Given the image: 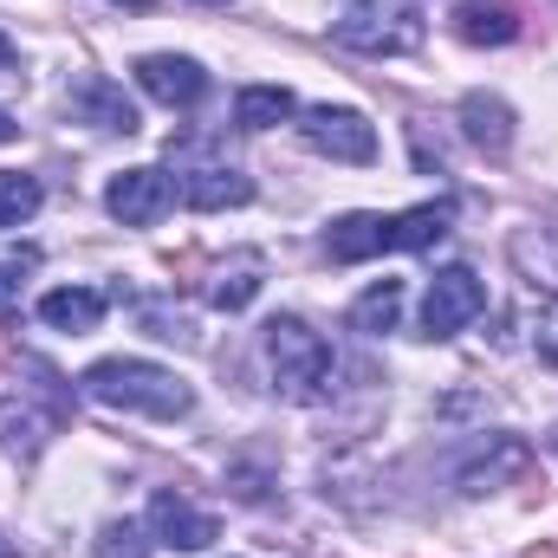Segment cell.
<instances>
[{"instance_id":"cell-26","label":"cell","mask_w":558,"mask_h":558,"mask_svg":"<svg viewBox=\"0 0 558 558\" xmlns=\"http://www.w3.org/2000/svg\"><path fill=\"white\" fill-rule=\"evenodd\" d=\"M0 65H13V39L7 33H0Z\"/></svg>"},{"instance_id":"cell-24","label":"cell","mask_w":558,"mask_h":558,"mask_svg":"<svg viewBox=\"0 0 558 558\" xmlns=\"http://www.w3.org/2000/svg\"><path fill=\"white\" fill-rule=\"evenodd\" d=\"M533 344H539V357L558 371V318H539V331H533Z\"/></svg>"},{"instance_id":"cell-30","label":"cell","mask_w":558,"mask_h":558,"mask_svg":"<svg viewBox=\"0 0 558 558\" xmlns=\"http://www.w3.org/2000/svg\"><path fill=\"white\" fill-rule=\"evenodd\" d=\"M553 441H558V435H553Z\"/></svg>"},{"instance_id":"cell-1","label":"cell","mask_w":558,"mask_h":558,"mask_svg":"<svg viewBox=\"0 0 558 558\" xmlns=\"http://www.w3.org/2000/svg\"><path fill=\"white\" fill-rule=\"evenodd\" d=\"M454 228V202H422V208H403V215H338L325 228V254L338 267H364L377 254H416V247H435L441 234Z\"/></svg>"},{"instance_id":"cell-25","label":"cell","mask_w":558,"mask_h":558,"mask_svg":"<svg viewBox=\"0 0 558 558\" xmlns=\"http://www.w3.org/2000/svg\"><path fill=\"white\" fill-rule=\"evenodd\" d=\"M13 137H20V124H13V118L0 111V143H13Z\"/></svg>"},{"instance_id":"cell-6","label":"cell","mask_w":558,"mask_h":558,"mask_svg":"<svg viewBox=\"0 0 558 558\" xmlns=\"http://www.w3.org/2000/svg\"><path fill=\"white\" fill-rule=\"evenodd\" d=\"M105 208H111V221H124V228H156V221L175 208V175L156 169V162L124 169V175H111Z\"/></svg>"},{"instance_id":"cell-20","label":"cell","mask_w":558,"mask_h":558,"mask_svg":"<svg viewBox=\"0 0 558 558\" xmlns=\"http://www.w3.org/2000/svg\"><path fill=\"white\" fill-rule=\"evenodd\" d=\"M292 111H299V105H292L286 85H247V92L234 98V124H241V131H274Z\"/></svg>"},{"instance_id":"cell-9","label":"cell","mask_w":558,"mask_h":558,"mask_svg":"<svg viewBox=\"0 0 558 558\" xmlns=\"http://www.w3.org/2000/svg\"><path fill=\"white\" fill-rule=\"evenodd\" d=\"M137 85H143V98H156L169 111H189V105L208 98V72L195 59H182V52H149V59H137Z\"/></svg>"},{"instance_id":"cell-5","label":"cell","mask_w":558,"mask_h":558,"mask_svg":"<svg viewBox=\"0 0 558 558\" xmlns=\"http://www.w3.org/2000/svg\"><path fill=\"white\" fill-rule=\"evenodd\" d=\"M481 312H487L481 274H474V267H441V274L428 279V299H422V331H428V338H454V331H468Z\"/></svg>"},{"instance_id":"cell-12","label":"cell","mask_w":558,"mask_h":558,"mask_svg":"<svg viewBox=\"0 0 558 558\" xmlns=\"http://www.w3.org/2000/svg\"><path fill=\"white\" fill-rule=\"evenodd\" d=\"M175 195H182L189 208H202V215H221V208L254 202V182H247L234 162H202V169H189V175L175 182Z\"/></svg>"},{"instance_id":"cell-18","label":"cell","mask_w":558,"mask_h":558,"mask_svg":"<svg viewBox=\"0 0 558 558\" xmlns=\"http://www.w3.org/2000/svg\"><path fill=\"white\" fill-rule=\"evenodd\" d=\"M397 325H403V279H377V286H364V292L351 299V331L384 338V331H397Z\"/></svg>"},{"instance_id":"cell-3","label":"cell","mask_w":558,"mask_h":558,"mask_svg":"<svg viewBox=\"0 0 558 558\" xmlns=\"http://www.w3.org/2000/svg\"><path fill=\"white\" fill-rule=\"evenodd\" d=\"M85 397L105 403V410H131V416H156V422L195 410V390L175 371L149 364V357H105V364H92L85 371Z\"/></svg>"},{"instance_id":"cell-19","label":"cell","mask_w":558,"mask_h":558,"mask_svg":"<svg viewBox=\"0 0 558 558\" xmlns=\"http://www.w3.org/2000/svg\"><path fill=\"white\" fill-rule=\"evenodd\" d=\"M260 274H267V267H260V254H234V260L215 274V286H208V305H215V312H247V305H254V292L267 286Z\"/></svg>"},{"instance_id":"cell-13","label":"cell","mask_w":558,"mask_h":558,"mask_svg":"<svg viewBox=\"0 0 558 558\" xmlns=\"http://www.w3.org/2000/svg\"><path fill=\"white\" fill-rule=\"evenodd\" d=\"M454 118H461V137L474 143V149H487V156H507V149H513V105H507V98L468 92Z\"/></svg>"},{"instance_id":"cell-14","label":"cell","mask_w":558,"mask_h":558,"mask_svg":"<svg viewBox=\"0 0 558 558\" xmlns=\"http://www.w3.org/2000/svg\"><path fill=\"white\" fill-rule=\"evenodd\" d=\"M105 312H111V299L98 292V286H59V292H46L39 299V318L52 325V331H98L105 325Z\"/></svg>"},{"instance_id":"cell-16","label":"cell","mask_w":558,"mask_h":558,"mask_svg":"<svg viewBox=\"0 0 558 558\" xmlns=\"http://www.w3.org/2000/svg\"><path fill=\"white\" fill-rule=\"evenodd\" d=\"M454 39H468V46H513L520 39V13L507 0H461L454 7Z\"/></svg>"},{"instance_id":"cell-15","label":"cell","mask_w":558,"mask_h":558,"mask_svg":"<svg viewBox=\"0 0 558 558\" xmlns=\"http://www.w3.org/2000/svg\"><path fill=\"white\" fill-rule=\"evenodd\" d=\"M507 254H513V267H520V279L533 292L558 299V228H520L507 241Z\"/></svg>"},{"instance_id":"cell-8","label":"cell","mask_w":558,"mask_h":558,"mask_svg":"<svg viewBox=\"0 0 558 558\" xmlns=\"http://www.w3.org/2000/svg\"><path fill=\"white\" fill-rule=\"evenodd\" d=\"M149 539L156 546H169V553H208L215 546V513H202L195 500H182L175 487H162V494H149Z\"/></svg>"},{"instance_id":"cell-17","label":"cell","mask_w":558,"mask_h":558,"mask_svg":"<svg viewBox=\"0 0 558 558\" xmlns=\"http://www.w3.org/2000/svg\"><path fill=\"white\" fill-rule=\"evenodd\" d=\"M52 422H59V410H33V403L20 397V384H13V397H0V448L33 454V448L52 435Z\"/></svg>"},{"instance_id":"cell-27","label":"cell","mask_w":558,"mask_h":558,"mask_svg":"<svg viewBox=\"0 0 558 558\" xmlns=\"http://www.w3.org/2000/svg\"><path fill=\"white\" fill-rule=\"evenodd\" d=\"M0 558H20V546H7V539H0Z\"/></svg>"},{"instance_id":"cell-4","label":"cell","mask_w":558,"mask_h":558,"mask_svg":"<svg viewBox=\"0 0 558 558\" xmlns=\"http://www.w3.org/2000/svg\"><path fill=\"white\" fill-rule=\"evenodd\" d=\"M422 0H344L331 39L351 46V52H371V59H397V52H416L422 46Z\"/></svg>"},{"instance_id":"cell-23","label":"cell","mask_w":558,"mask_h":558,"mask_svg":"<svg viewBox=\"0 0 558 558\" xmlns=\"http://www.w3.org/2000/svg\"><path fill=\"white\" fill-rule=\"evenodd\" d=\"M33 267H39V247H7V254H0V305L20 299V286H26Z\"/></svg>"},{"instance_id":"cell-21","label":"cell","mask_w":558,"mask_h":558,"mask_svg":"<svg viewBox=\"0 0 558 558\" xmlns=\"http://www.w3.org/2000/svg\"><path fill=\"white\" fill-rule=\"evenodd\" d=\"M39 202H46L39 175H26V169H0V228L33 221V215H39Z\"/></svg>"},{"instance_id":"cell-10","label":"cell","mask_w":558,"mask_h":558,"mask_svg":"<svg viewBox=\"0 0 558 558\" xmlns=\"http://www.w3.org/2000/svg\"><path fill=\"white\" fill-rule=\"evenodd\" d=\"M526 461H533V448L520 441V435H487V448L474 454V461H461V494L468 500H481V494H500L507 481H520L526 474Z\"/></svg>"},{"instance_id":"cell-28","label":"cell","mask_w":558,"mask_h":558,"mask_svg":"<svg viewBox=\"0 0 558 558\" xmlns=\"http://www.w3.org/2000/svg\"><path fill=\"white\" fill-rule=\"evenodd\" d=\"M118 7H149V0H118Z\"/></svg>"},{"instance_id":"cell-2","label":"cell","mask_w":558,"mask_h":558,"mask_svg":"<svg viewBox=\"0 0 558 558\" xmlns=\"http://www.w3.org/2000/svg\"><path fill=\"white\" fill-rule=\"evenodd\" d=\"M260 357H267V377L286 403H325L331 397V344L299 318V312H279L260 325Z\"/></svg>"},{"instance_id":"cell-7","label":"cell","mask_w":558,"mask_h":558,"mask_svg":"<svg viewBox=\"0 0 558 558\" xmlns=\"http://www.w3.org/2000/svg\"><path fill=\"white\" fill-rule=\"evenodd\" d=\"M299 137L312 143L318 156H331V162H371V156H377L371 118H364V111H344V105H312V111L299 118Z\"/></svg>"},{"instance_id":"cell-11","label":"cell","mask_w":558,"mask_h":558,"mask_svg":"<svg viewBox=\"0 0 558 558\" xmlns=\"http://www.w3.org/2000/svg\"><path fill=\"white\" fill-rule=\"evenodd\" d=\"M65 105H72V118H78V124L118 131V137H131V131L143 124L137 105L124 98V85H118V78H105V72H85V78L72 85V98H65Z\"/></svg>"},{"instance_id":"cell-29","label":"cell","mask_w":558,"mask_h":558,"mask_svg":"<svg viewBox=\"0 0 558 558\" xmlns=\"http://www.w3.org/2000/svg\"><path fill=\"white\" fill-rule=\"evenodd\" d=\"M208 7H221V0H208Z\"/></svg>"},{"instance_id":"cell-22","label":"cell","mask_w":558,"mask_h":558,"mask_svg":"<svg viewBox=\"0 0 558 558\" xmlns=\"http://www.w3.org/2000/svg\"><path fill=\"white\" fill-rule=\"evenodd\" d=\"M149 526H137V520H111L105 533H98V558H149Z\"/></svg>"}]
</instances>
